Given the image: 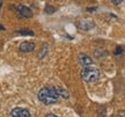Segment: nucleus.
Masks as SVG:
<instances>
[{"mask_svg": "<svg viewBox=\"0 0 125 117\" xmlns=\"http://www.w3.org/2000/svg\"><path fill=\"white\" fill-rule=\"evenodd\" d=\"M59 99L57 88H54L53 86H46L43 87L42 89L38 92V100L41 102H43L46 106H51V104L56 103Z\"/></svg>", "mask_w": 125, "mask_h": 117, "instance_id": "obj_1", "label": "nucleus"}, {"mask_svg": "<svg viewBox=\"0 0 125 117\" xmlns=\"http://www.w3.org/2000/svg\"><path fill=\"white\" fill-rule=\"evenodd\" d=\"M81 78L86 82H94V81L98 80V78H100V71H98L97 68L92 67V66L85 67L81 70Z\"/></svg>", "mask_w": 125, "mask_h": 117, "instance_id": "obj_2", "label": "nucleus"}, {"mask_svg": "<svg viewBox=\"0 0 125 117\" xmlns=\"http://www.w3.org/2000/svg\"><path fill=\"white\" fill-rule=\"evenodd\" d=\"M12 8L15 11V13L18 14L20 18H31L32 16V12H31V9L27 6H24V5H15L13 6Z\"/></svg>", "mask_w": 125, "mask_h": 117, "instance_id": "obj_3", "label": "nucleus"}, {"mask_svg": "<svg viewBox=\"0 0 125 117\" xmlns=\"http://www.w3.org/2000/svg\"><path fill=\"white\" fill-rule=\"evenodd\" d=\"M12 117H30V111L23 108H14L10 111Z\"/></svg>", "mask_w": 125, "mask_h": 117, "instance_id": "obj_4", "label": "nucleus"}, {"mask_svg": "<svg viewBox=\"0 0 125 117\" xmlns=\"http://www.w3.org/2000/svg\"><path fill=\"white\" fill-rule=\"evenodd\" d=\"M19 49H20L21 52H31L35 49V43L34 42H29V41L22 42L20 44V46H19Z\"/></svg>", "mask_w": 125, "mask_h": 117, "instance_id": "obj_5", "label": "nucleus"}, {"mask_svg": "<svg viewBox=\"0 0 125 117\" xmlns=\"http://www.w3.org/2000/svg\"><path fill=\"white\" fill-rule=\"evenodd\" d=\"M79 63L82 65V66H85V67H88V66H92L94 64L93 59L90 58L89 56H87L86 53H80L79 54Z\"/></svg>", "mask_w": 125, "mask_h": 117, "instance_id": "obj_6", "label": "nucleus"}, {"mask_svg": "<svg viewBox=\"0 0 125 117\" xmlns=\"http://www.w3.org/2000/svg\"><path fill=\"white\" fill-rule=\"evenodd\" d=\"M79 27L82 30H90V29H93L95 27V23L92 20H83V21H81L79 23Z\"/></svg>", "mask_w": 125, "mask_h": 117, "instance_id": "obj_7", "label": "nucleus"}, {"mask_svg": "<svg viewBox=\"0 0 125 117\" xmlns=\"http://www.w3.org/2000/svg\"><path fill=\"white\" fill-rule=\"evenodd\" d=\"M16 32L19 35H23V36H34L35 35L31 29H19V30H16Z\"/></svg>", "mask_w": 125, "mask_h": 117, "instance_id": "obj_8", "label": "nucleus"}, {"mask_svg": "<svg viewBox=\"0 0 125 117\" xmlns=\"http://www.w3.org/2000/svg\"><path fill=\"white\" fill-rule=\"evenodd\" d=\"M57 92H58L59 97L62 96V97H64L65 100H67L68 97H70V94H68V92H67L66 89H64V88H57Z\"/></svg>", "mask_w": 125, "mask_h": 117, "instance_id": "obj_9", "label": "nucleus"}, {"mask_svg": "<svg viewBox=\"0 0 125 117\" xmlns=\"http://www.w3.org/2000/svg\"><path fill=\"white\" fill-rule=\"evenodd\" d=\"M46 52H48V44H44L42 46V49H41V52L38 53V57H40V58H43L45 54H46Z\"/></svg>", "mask_w": 125, "mask_h": 117, "instance_id": "obj_10", "label": "nucleus"}, {"mask_svg": "<svg viewBox=\"0 0 125 117\" xmlns=\"http://www.w3.org/2000/svg\"><path fill=\"white\" fill-rule=\"evenodd\" d=\"M56 11H57V8L52 7L51 5H46V6H45V13L46 14H53Z\"/></svg>", "mask_w": 125, "mask_h": 117, "instance_id": "obj_11", "label": "nucleus"}, {"mask_svg": "<svg viewBox=\"0 0 125 117\" xmlns=\"http://www.w3.org/2000/svg\"><path fill=\"white\" fill-rule=\"evenodd\" d=\"M121 53H123V48L122 46H117L116 50H115V54L118 56V54H121Z\"/></svg>", "mask_w": 125, "mask_h": 117, "instance_id": "obj_12", "label": "nucleus"}, {"mask_svg": "<svg viewBox=\"0 0 125 117\" xmlns=\"http://www.w3.org/2000/svg\"><path fill=\"white\" fill-rule=\"evenodd\" d=\"M122 1H123V0H111V2H112L114 5H119Z\"/></svg>", "mask_w": 125, "mask_h": 117, "instance_id": "obj_13", "label": "nucleus"}, {"mask_svg": "<svg viewBox=\"0 0 125 117\" xmlns=\"http://www.w3.org/2000/svg\"><path fill=\"white\" fill-rule=\"evenodd\" d=\"M96 7H88V8H87V12H95V11H96Z\"/></svg>", "mask_w": 125, "mask_h": 117, "instance_id": "obj_14", "label": "nucleus"}, {"mask_svg": "<svg viewBox=\"0 0 125 117\" xmlns=\"http://www.w3.org/2000/svg\"><path fill=\"white\" fill-rule=\"evenodd\" d=\"M45 117H58V116H56L54 114H46V115H45Z\"/></svg>", "mask_w": 125, "mask_h": 117, "instance_id": "obj_15", "label": "nucleus"}, {"mask_svg": "<svg viewBox=\"0 0 125 117\" xmlns=\"http://www.w3.org/2000/svg\"><path fill=\"white\" fill-rule=\"evenodd\" d=\"M4 29H5V27L2 26V24H0V30H4Z\"/></svg>", "mask_w": 125, "mask_h": 117, "instance_id": "obj_16", "label": "nucleus"}, {"mask_svg": "<svg viewBox=\"0 0 125 117\" xmlns=\"http://www.w3.org/2000/svg\"><path fill=\"white\" fill-rule=\"evenodd\" d=\"M1 6H2V1L0 0V9H1Z\"/></svg>", "mask_w": 125, "mask_h": 117, "instance_id": "obj_17", "label": "nucleus"}]
</instances>
